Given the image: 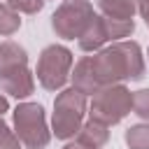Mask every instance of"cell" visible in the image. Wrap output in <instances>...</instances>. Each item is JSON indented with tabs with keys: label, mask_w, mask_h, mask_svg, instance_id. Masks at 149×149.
<instances>
[{
	"label": "cell",
	"mask_w": 149,
	"mask_h": 149,
	"mask_svg": "<svg viewBox=\"0 0 149 149\" xmlns=\"http://www.w3.org/2000/svg\"><path fill=\"white\" fill-rule=\"evenodd\" d=\"M28 65V51L14 42V40H5L0 42V77L19 70V68H26Z\"/></svg>",
	"instance_id": "obj_9"
},
{
	"label": "cell",
	"mask_w": 149,
	"mask_h": 149,
	"mask_svg": "<svg viewBox=\"0 0 149 149\" xmlns=\"http://www.w3.org/2000/svg\"><path fill=\"white\" fill-rule=\"evenodd\" d=\"M0 88H2V93L23 100V98H28L35 91V74L28 70V65L26 68H19V70L0 77Z\"/></svg>",
	"instance_id": "obj_7"
},
{
	"label": "cell",
	"mask_w": 149,
	"mask_h": 149,
	"mask_svg": "<svg viewBox=\"0 0 149 149\" xmlns=\"http://www.w3.org/2000/svg\"><path fill=\"white\" fill-rule=\"evenodd\" d=\"M63 149H91V147H84V144H79V142L74 140V142H68Z\"/></svg>",
	"instance_id": "obj_21"
},
{
	"label": "cell",
	"mask_w": 149,
	"mask_h": 149,
	"mask_svg": "<svg viewBox=\"0 0 149 149\" xmlns=\"http://www.w3.org/2000/svg\"><path fill=\"white\" fill-rule=\"evenodd\" d=\"M107 23V35H109V42H119V40H126L133 35L135 30V21H114V19H105Z\"/></svg>",
	"instance_id": "obj_15"
},
{
	"label": "cell",
	"mask_w": 149,
	"mask_h": 149,
	"mask_svg": "<svg viewBox=\"0 0 149 149\" xmlns=\"http://www.w3.org/2000/svg\"><path fill=\"white\" fill-rule=\"evenodd\" d=\"M126 144L130 149H149V121L147 123H137V126H130L123 135Z\"/></svg>",
	"instance_id": "obj_14"
},
{
	"label": "cell",
	"mask_w": 149,
	"mask_h": 149,
	"mask_svg": "<svg viewBox=\"0 0 149 149\" xmlns=\"http://www.w3.org/2000/svg\"><path fill=\"white\" fill-rule=\"evenodd\" d=\"M70 79H72V86L79 88V91L86 93V95H93V93L100 88V84H98V79H95V72H93L91 56H81V58L72 65Z\"/></svg>",
	"instance_id": "obj_10"
},
{
	"label": "cell",
	"mask_w": 149,
	"mask_h": 149,
	"mask_svg": "<svg viewBox=\"0 0 149 149\" xmlns=\"http://www.w3.org/2000/svg\"><path fill=\"white\" fill-rule=\"evenodd\" d=\"M137 12L142 14V19H144V23L149 28V0H137Z\"/></svg>",
	"instance_id": "obj_19"
},
{
	"label": "cell",
	"mask_w": 149,
	"mask_h": 149,
	"mask_svg": "<svg viewBox=\"0 0 149 149\" xmlns=\"http://www.w3.org/2000/svg\"><path fill=\"white\" fill-rule=\"evenodd\" d=\"M107 42H109V35H107V23H105V16L102 14H95L91 19V23L86 26V30L81 33V37L77 40L79 49L86 51V54L100 51Z\"/></svg>",
	"instance_id": "obj_8"
},
{
	"label": "cell",
	"mask_w": 149,
	"mask_h": 149,
	"mask_svg": "<svg viewBox=\"0 0 149 149\" xmlns=\"http://www.w3.org/2000/svg\"><path fill=\"white\" fill-rule=\"evenodd\" d=\"M5 112H9V100H7V98L0 93V116H2Z\"/></svg>",
	"instance_id": "obj_20"
},
{
	"label": "cell",
	"mask_w": 149,
	"mask_h": 149,
	"mask_svg": "<svg viewBox=\"0 0 149 149\" xmlns=\"http://www.w3.org/2000/svg\"><path fill=\"white\" fill-rule=\"evenodd\" d=\"M88 112L86 93L79 88H63L54 100V116H51V133L58 140H72L84 126V114Z\"/></svg>",
	"instance_id": "obj_2"
},
{
	"label": "cell",
	"mask_w": 149,
	"mask_h": 149,
	"mask_svg": "<svg viewBox=\"0 0 149 149\" xmlns=\"http://www.w3.org/2000/svg\"><path fill=\"white\" fill-rule=\"evenodd\" d=\"M133 112V91L126 84H107L91 95L88 116L105 126L123 121Z\"/></svg>",
	"instance_id": "obj_3"
},
{
	"label": "cell",
	"mask_w": 149,
	"mask_h": 149,
	"mask_svg": "<svg viewBox=\"0 0 149 149\" xmlns=\"http://www.w3.org/2000/svg\"><path fill=\"white\" fill-rule=\"evenodd\" d=\"M21 28V14L9 7L7 2H0V37H12Z\"/></svg>",
	"instance_id": "obj_13"
},
{
	"label": "cell",
	"mask_w": 149,
	"mask_h": 149,
	"mask_svg": "<svg viewBox=\"0 0 149 149\" xmlns=\"http://www.w3.org/2000/svg\"><path fill=\"white\" fill-rule=\"evenodd\" d=\"M109 126H105V123H100V121H93V119H88L84 126H81V130L77 133V142L79 144H84V147H91V149H102L107 142H109V130H107Z\"/></svg>",
	"instance_id": "obj_11"
},
{
	"label": "cell",
	"mask_w": 149,
	"mask_h": 149,
	"mask_svg": "<svg viewBox=\"0 0 149 149\" xmlns=\"http://www.w3.org/2000/svg\"><path fill=\"white\" fill-rule=\"evenodd\" d=\"M93 16L91 0H63L51 14V30L61 40H79Z\"/></svg>",
	"instance_id": "obj_6"
},
{
	"label": "cell",
	"mask_w": 149,
	"mask_h": 149,
	"mask_svg": "<svg viewBox=\"0 0 149 149\" xmlns=\"http://www.w3.org/2000/svg\"><path fill=\"white\" fill-rule=\"evenodd\" d=\"M72 65H74V56L68 47L63 44L44 47L37 58V68H35L40 86L47 91H63V86L68 84L72 74Z\"/></svg>",
	"instance_id": "obj_5"
},
{
	"label": "cell",
	"mask_w": 149,
	"mask_h": 149,
	"mask_svg": "<svg viewBox=\"0 0 149 149\" xmlns=\"http://www.w3.org/2000/svg\"><path fill=\"white\" fill-rule=\"evenodd\" d=\"M23 144H21V140L16 137V133L2 121V116H0V149H21Z\"/></svg>",
	"instance_id": "obj_17"
},
{
	"label": "cell",
	"mask_w": 149,
	"mask_h": 149,
	"mask_svg": "<svg viewBox=\"0 0 149 149\" xmlns=\"http://www.w3.org/2000/svg\"><path fill=\"white\" fill-rule=\"evenodd\" d=\"M47 0H7L9 7H14L19 14H37L44 7Z\"/></svg>",
	"instance_id": "obj_18"
},
{
	"label": "cell",
	"mask_w": 149,
	"mask_h": 149,
	"mask_svg": "<svg viewBox=\"0 0 149 149\" xmlns=\"http://www.w3.org/2000/svg\"><path fill=\"white\" fill-rule=\"evenodd\" d=\"M147 56H149V49H147Z\"/></svg>",
	"instance_id": "obj_22"
},
{
	"label": "cell",
	"mask_w": 149,
	"mask_h": 149,
	"mask_svg": "<svg viewBox=\"0 0 149 149\" xmlns=\"http://www.w3.org/2000/svg\"><path fill=\"white\" fill-rule=\"evenodd\" d=\"M14 133L23 149H44L51 142V130L47 126V114L40 102H21L14 109Z\"/></svg>",
	"instance_id": "obj_4"
},
{
	"label": "cell",
	"mask_w": 149,
	"mask_h": 149,
	"mask_svg": "<svg viewBox=\"0 0 149 149\" xmlns=\"http://www.w3.org/2000/svg\"><path fill=\"white\" fill-rule=\"evenodd\" d=\"M133 114L142 121H149V88H140L133 93Z\"/></svg>",
	"instance_id": "obj_16"
},
{
	"label": "cell",
	"mask_w": 149,
	"mask_h": 149,
	"mask_svg": "<svg viewBox=\"0 0 149 149\" xmlns=\"http://www.w3.org/2000/svg\"><path fill=\"white\" fill-rule=\"evenodd\" d=\"M95 79L102 86L107 84H123V81H140L147 72V63L142 49L133 40H119L91 56Z\"/></svg>",
	"instance_id": "obj_1"
},
{
	"label": "cell",
	"mask_w": 149,
	"mask_h": 149,
	"mask_svg": "<svg viewBox=\"0 0 149 149\" xmlns=\"http://www.w3.org/2000/svg\"><path fill=\"white\" fill-rule=\"evenodd\" d=\"M98 9L105 19L130 21L137 12V0H98Z\"/></svg>",
	"instance_id": "obj_12"
}]
</instances>
